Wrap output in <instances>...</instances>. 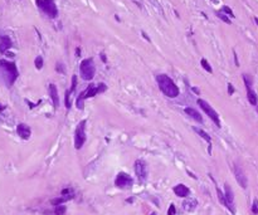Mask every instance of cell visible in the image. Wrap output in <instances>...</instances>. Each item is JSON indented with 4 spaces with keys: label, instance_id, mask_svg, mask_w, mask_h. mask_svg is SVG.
Instances as JSON below:
<instances>
[{
    "label": "cell",
    "instance_id": "cell-1",
    "mask_svg": "<svg viewBox=\"0 0 258 215\" xmlns=\"http://www.w3.org/2000/svg\"><path fill=\"white\" fill-rule=\"evenodd\" d=\"M156 81H157V85H159L160 91L165 94L166 97L169 98H176L179 94H180V90L179 87L175 85L169 76L166 74H159L156 77Z\"/></svg>",
    "mask_w": 258,
    "mask_h": 215
},
{
    "label": "cell",
    "instance_id": "cell-2",
    "mask_svg": "<svg viewBox=\"0 0 258 215\" xmlns=\"http://www.w3.org/2000/svg\"><path fill=\"white\" fill-rule=\"evenodd\" d=\"M0 71L3 72L4 79L7 82L8 87H12L14 85V82L17 81V78L19 77V72L15 63L5 59H0Z\"/></svg>",
    "mask_w": 258,
    "mask_h": 215
},
{
    "label": "cell",
    "instance_id": "cell-3",
    "mask_svg": "<svg viewBox=\"0 0 258 215\" xmlns=\"http://www.w3.org/2000/svg\"><path fill=\"white\" fill-rule=\"evenodd\" d=\"M80 72L81 77L85 81H92L96 73V66H94L93 58H86L81 62L80 64Z\"/></svg>",
    "mask_w": 258,
    "mask_h": 215
},
{
    "label": "cell",
    "instance_id": "cell-4",
    "mask_svg": "<svg viewBox=\"0 0 258 215\" xmlns=\"http://www.w3.org/2000/svg\"><path fill=\"white\" fill-rule=\"evenodd\" d=\"M35 4L50 19H54L58 17V8L54 0H35Z\"/></svg>",
    "mask_w": 258,
    "mask_h": 215
},
{
    "label": "cell",
    "instance_id": "cell-5",
    "mask_svg": "<svg viewBox=\"0 0 258 215\" xmlns=\"http://www.w3.org/2000/svg\"><path fill=\"white\" fill-rule=\"evenodd\" d=\"M86 142V120L78 123L75 132V147L76 150H81Z\"/></svg>",
    "mask_w": 258,
    "mask_h": 215
},
{
    "label": "cell",
    "instance_id": "cell-6",
    "mask_svg": "<svg viewBox=\"0 0 258 215\" xmlns=\"http://www.w3.org/2000/svg\"><path fill=\"white\" fill-rule=\"evenodd\" d=\"M198 104L200 106V108L203 109V111L208 114V117L212 120V121L215 123V126L217 127H220V118H219V114L217 113V111L210 106V104L207 102V101H204V99H198Z\"/></svg>",
    "mask_w": 258,
    "mask_h": 215
},
{
    "label": "cell",
    "instance_id": "cell-7",
    "mask_svg": "<svg viewBox=\"0 0 258 215\" xmlns=\"http://www.w3.org/2000/svg\"><path fill=\"white\" fill-rule=\"evenodd\" d=\"M135 172L141 182H144L149 176V167L144 160H137L135 162Z\"/></svg>",
    "mask_w": 258,
    "mask_h": 215
},
{
    "label": "cell",
    "instance_id": "cell-8",
    "mask_svg": "<svg viewBox=\"0 0 258 215\" xmlns=\"http://www.w3.org/2000/svg\"><path fill=\"white\" fill-rule=\"evenodd\" d=\"M107 90V86L105 85V83H98V85H89L87 87L86 91H83V97L86 98H91V97H94L96 94H99V93H103L105 91Z\"/></svg>",
    "mask_w": 258,
    "mask_h": 215
},
{
    "label": "cell",
    "instance_id": "cell-9",
    "mask_svg": "<svg viewBox=\"0 0 258 215\" xmlns=\"http://www.w3.org/2000/svg\"><path fill=\"white\" fill-rule=\"evenodd\" d=\"M134 184V180L130 175H127L126 172H120L115 179V185L120 187V189H127L131 187Z\"/></svg>",
    "mask_w": 258,
    "mask_h": 215
},
{
    "label": "cell",
    "instance_id": "cell-10",
    "mask_svg": "<svg viewBox=\"0 0 258 215\" xmlns=\"http://www.w3.org/2000/svg\"><path fill=\"white\" fill-rule=\"evenodd\" d=\"M233 171H234V176H235L237 182H238L243 189H247V186H248V179H247L244 170L242 169V166L235 162L234 166H233Z\"/></svg>",
    "mask_w": 258,
    "mask_h": 215
},
{
    "label": "cell",
    "instance_id": "cell-11",
    "mask_svg": "<svg viewBox=\"0 0 258 215\" xmlns=\"http://www.w3.org/2000/svg\"><path fill=\"white\" fill-rule=\"evenodd\" d=\"M224 195H225V200H227V208L228 210L232 213V214H235V205H234V194H233V190H232V187L225 184L224 185Z\"/></svg>",
    "mask_w": 258,
    "mask_h": 215
},
{
    "label": "cell",
    "instance_id": "cell-12",
    "mask_svg": "<svg viewBox=\"0 0 258 215\" xmlns=\"http://www.w3.org/2000/svg\"><path fill=\"white\" fill-rule=\"evenodd\" d=\"M17 132H18V135H19L23 140H28V138L30 137V135H31V130H30V127H29L28 125H25V123H19L18 127H17Z\"/></svg>",
    "mask_w": 258,
    "mask_h": 215
},
{
    "label": "cell",
    "instance_id": "cell-13",
    "mask_svg": "<svg viewBox=\"0 0 258 215\" xmlns=\"http://www.w3.org/2000/svg\"><path fill=\"white\" fill-rule=\"evenodd\" d=\"M49 96L52 98V101H53L54 108L57 109L58 107H59V94H58V90H57L56 85H53V83H50L49 85Z\"/></svg>",
    "mask_w": 258,
    "mask_h": 215
},
{
    "label": "cell",
    "instance_id": "cell-14",
    "mask_svg": "<svg viewBox=\"0 0 258 215\" xmlns=\"http://www.w3.org/2000/svg\"><path fill=\"white\" fill-rule=\"evenodd\" d=\"M12 45H13L12 39H10L8 35L3 34L1 38H0V52H1V53H7V52L12 48Z\"/></svg>",
    "mask_w": 258,
    "mask_h": 215
},
{
    "label": "cell",
    "instance_id": "cell-15",
    "mask_svg": "<svg viewBox=\"0 0 258 215\" xmlns=\"http://www.w3.org/2000/svg\"><path fill=\"white\" fill-rule=\"evenodd\" d=\"M174 192H175V195L179 198H186L189 194H190V189L188 186H185L184 184H179L176 186H174Z\"/></svg>",
    "mask_w": 258,
    "mask_h": 215
},
{
    "label": "cell",
    "instance_id": "cell-16",
    "mask_svg": "<svg viewBox=\"0 0 258 215\" xmlns=\"http://www.w3.org/2000/svg\"><path fill=\"white\" fill-rule=\"evenodd\" d=\"M184 111H185V113L188 114L189 117H191L193 120H195L197 122H199V123H202V122H203V117H202V114L199 113L195 108H193V107H186L185 109H184Z\"/></svg>",
    "mask_w": 258,
    "mask_h": 215
},
{
    "label": "cell",
    "instance_id": "cell-17",
    "mask_svg": "<svg viewBox=\"0 0 258 215\" xmlns=\"http://www.w3.org/2000/svg\"><path fill=\"white\" fill-rule=\"evenodd\" d=\"M247 98H248V101H249V103L252 104V106H257L258 104V96L252 88H248V90H247Z\"/></svg>",
    "mask_w": 258,
    "mask_h": 215
},
{
    "label": "cell",
    "instance_id": "cell-18",
    "mask_svg": "<svg viewBox=\"0 0 258 215\" xmlns=\"http://www.w3.org/2000/svg\"><path fill=\"white\" fill-rule=\"evenodd\" d=\"M197 205H198V201L195 199H188V200H185L183 203V206L186 211H193L194 209L197 208Z\"/></svg>",
    "mask_w": 258,
    "mask_h": 215
},
{
    "label": "cell",
    "instance_id": "cell-19",
    "mask_svg": "<svg viewBox=\"0 0 258 215\" xmlns=\"http://www.w3.org/2000/svg\"><path fill=\"white\" fill-rule=\"evenodd\" d=\"M193 130L195 131V132H197V133H198L199 136H200V137H203V138H204L205 141H207V142H208L209 145H212V138H210V136H209V135H208L207 132H205L204 130L199 128V127H193Z\"/></svg>",
    "mask_w": 258,
    "mask_h": 215
},
{
    "label": "cell",
    "instance_id": "cell-20",
    "mask_svg": "<svg viewBox=\"0 0 258 215\" xmlns=\"http://www.w3.org/2000/svg\"><path fill=\"white\" fill-rule=\"evenodd\" d=\"M242 78H243V82H244L247 90H248V88H252V85H253V78H252V76L247 74V73H243V74H242Z\"/></svg>",
    "mask_w": 258,
    "mask_h": 215
},
{
    "label": "cell",
    "instance_id": "cell-21",
    "mask_svg": "<svg viewBox=\"0 0 258 215\" xmlns=\"http://www.w3.org/2000/svg\"><path fill=\"white\" fill-rule=\"evenodd\" d=\"M76 106H77L78 109H81V111H82L83 108H85V97H83V93H82V92L80 93V96H78V98H77Z\"/></svg>",
    "mask_w": 258,
    "mask_h": 215
},
{
    "label": "cell",
    "instance_id": "cell-22",
    "mask_svg": "<svg viewBox=\"0 0 258 215\" xmlns=\"http://www.w3.org/2000/svg\"><path fill=\"white\" fill-rule=\"evenodd\" d=\"M215 187H217V194H218V199H219L220 204H222V205H224V206H227V200H225V195H224V192L220 191V189H219L218 186H215Z\"/></svg>",
    "mask_w": 258,
    "mask_h": 215
},
{
    "label": "cell",
    "instance_id": "cell-23",
    "mask_svg": "<svg viewBox=\"0 0 258 215\" xmlns=\"http://www.w3.org/2000/svg\"><path fill=\"white\" fill-rule=\"evenodd\" d=\"M200 64H202V67L204 68L205 71H207L208 73H213V68H212V66L209 64V62L205 59V58H203L202 60H200Z\"/></svg>",
    "mask_w": 258,
    "mask_h": 215
},
{
    "label": "cell",
    "instance_id": "cell-24",
    "mask_svg": "<svg viewBox=\"0 0 258 215\" xmlns=\"http://www.w3.org/2000/svg\"><path fill=\"white\" fill-rule=\"evenodd\" d=\"M34 64H35V68H37V69H42V68H43V64H44L43 57H40V55L37 57L35 60H34Z\"/></svg>",
    "mask_w": 258,
    "mask_h": 215
},
{
    "label": "cell",
    "instance_id": "cell-25",
    "mask_svg": "<svg viewBox=\"0 0 258 215\" xmlns=\"http://www.w3.org/2000/svg\"><path fill=\"white\" fill-rule=\"evenodd\" d=\"M215 14H217V17H218L220 20H223V22H224L225 24H232L230 19L227 17V14H223V13H220V12H217Z\"/></svg>",
    "mask_w": 258,
    "mask_h": 215
},
{
    "label": "cell",
    "instance_id": "cell-26",
    "mask_svg": "<svg viewBox=\"0 0 258 215\" xmlns=\"http://www.w3.org/2000/svg\"><path fill=\"white\" fill-rule=\"evenodd\" d=\"M66 210H67V208L64 205H57L54 213H56V215H63L66 213Z\"/></svg>",
    "mask_w": 258,
    "mask_h": 215
},
{
    "label": "cell",
    "instance_id": "cell-27",
    "mask_svg": "<svg viewBox=\"0 0 258 215\" xmlns=\"http://www.w3.org/2000/svg\"><path fill=\"white\" fill-rule=\"evenodd\" d=\"M56 71H57V72H59V73H62V74H64V73H66L64 64H63L62 62H58L57 64H56Z\"/></svg>",
    "mask_w": 258,
    "mask_h": 215
},
{
    "label": "cell",
    "instance_id": "cell-28",
    "mask_svg": "<svg viewBox=\"0 0 258 215\" xmlns=\"http://www.w3.org/2000/svg\"><path fill=\"white\" fill-rule=\"evenodd\" d=\"M222 10H223V12H224L225 14H227V15H230L232 18H234V17H235V15L233 14V10H232L229 7H227V5H224V7L222 8Z\"/></svg>",
    "mask_w": 258,
    "mask_h": 215
},
{
    "label": "cell",
    "instance_id": "cell-29",
    "mask_svg": "<svg viewBox=\"0 0 258 215\" xmlns=\"http://www.w3.org/2000/svg\"><path fill=\"white\" fill-rule=\"evenodd\" d=\"M71 91L68 90V91H66V108L67 109H69L71 108V102H69V96H71Z\"/></svg>",
    "mask_w": 258,
    "mask_h": 215
},
{
    "label": "cell",
    "instance_id": "cell-30",
    "mask_svg": "<svg viewBox=\"0 0 258 215\" xmlns=\"http://www.w3.org/2000/svg\"><path fill=\"white\" fill-rule=\"evenodd\" d=\"M252 213L254 215L258 214V199H254L253 200V204H252Z\"/></svg>",
    "mask_w": 258,
    "mask_h": 215
},
{
    "label": "cell",
    "instance_id": "cell-31",
    "mask_svg": "<svg viewBox=\"0 0 258 215\" xmlns=\"http://www.w3.org/2000/svg\"><path fill=\"white\" fill-rule=\"evenodd\" d=\"M76 87H77V76H73L72 77V87H71V92H73L76 90Z\"/></svg>",
    "mask_w": 258,
    "mask_h": 215
},
{
    "label": "cell",
    "instance_id": "cell-32",
    "mask_svg": "<svg viewBox=\"0 0 258 215\" xmlns=\"http://www.w3.org/2000/svg\"><path fill=\"white\" fill-rule=\"evenodd\" d=\"M175 213H176L175 205H174V204H171L170 208H169V210H167V215H175Z\"/></svg>",
    "mask_w": 258,
    "mask_h": 215
},
{
    "label": "cell",
    "instance_id": "cell-33",
    "mask_svg": "<svg viewBox=\"0 0 258 215\" xmlns=\"http://www.w3.org/2000/svg\"><path fill=\"white\" fill-rule=\"evenodd\" d=\"M234 92H235V90H234L233 85H232V83H228V93L229 94H233Z\"/></svg>",
    "mask_w": 258,
    "mask_h": 215
},
{
    "label": "cell",
    "instance_id": "cell-34",
    "mask_svg": "<svg viewBox=\"0 0 258 215\" xmlns=\"http://www.w3.org/2000/svg\"><path fill=\"white\" fill-rule=\"evenodd\" d=\"M233 55H234V63H235V66H237V67H239V62H238V55H237L235 50H233Z\"/></svg>",
    "mask_w": 258,
    "mask_h": 215
},
{
    "label": "cell",
    "instance_id": "cell-35",
    "mask_svg": "<svg viewBox=\"0 0 258 215\" xmlns=\"http://www.w3.org/2000/svg\"><path fill=\"white\" fill-rule=\"evenodd\" d=\"M191 91H193V92H195L197 94H200V90H199V88H197V87H193V88H191Z\"/></svg>",
    "mask_w": 258,
    "mask_h": 215
},
{
    "label": "cell",
    "instance_id": "cell-36",
    "mask_svg": "<svg viewBox=\"0 0 258 215\" xmlns=\"http://www.w3.org/2000/svg\"><path fill=\"white\" fill-rule=\"evenodd\" d=\"M101 59L103 63H107V58H106V55H105V53H101Z\"/></svg>",
    "mask_w": 258,
    "mask_h": 215
},
{
    "label": "cell",
    "instance_id": "cell-37",
    "mask_svg": "<svg viewBox=\"0 0 258 215\" xmlns=\"http://www.w3.org/2000/svg\"><path fill=\"white\" fill-rule=\"evenodd\" d=\"M141 34H143V36H144V38H145L147 42H150V38H149V36H147V34L145 33V31H141Z\"/></svg>",
    "mask_w": 258,
    "mask_h": 215
},
{
    "label": "cell",
    "instance_id": "cell-38",
    "mask_svg": "<svg viewBox=\"0 0 258 215\" xmlns=\"http://www.w3.org/2000/svg\"><path fill=\"white\" fill-rule=\"evenodd\" d=\"M76 55H77V57L81 55V48H77V49H76Z\"/></svg>",
    "mask_w": 258,
    "mask_h": 215
},
{
    "label": "cell",
    "instance_id": "cell-39",
    "mask_svg": "<svg viewBox=\"0 0 258 215\" xmlns=\"http://www.w3.org/2000/svg\"><path fill=\"white\" fill-rule=\"evenodd\" d=\"M4 108H5V107L3 106V104H0V112H1V111H4Z\"/></svg>",
    "mask_w": 258,
    "mask_h": 215
},
{
    "label": "cell",
    "instance_id": "cell-40",
    "mask_svg": "<svg viewBox=\"0 0 258 215\" xmlns=\"http://www.w3.org/2000/svg\"><path fill=\"white\" fill-rule=\"evenodd\" d=\"M254 22H256V24H257V25H258V18H257V17H256V18H254Z\"/></svg>",
    "mask_w": 258,
    "mask_h": 215
},
{
    "label": "cell",
    "instance_id": "cell-41",
    "mask_svg": "<svg viewBox=\"0 0 258 215\" xmlns=\"http://www.w3.org/2000/svg\"><path fill=\"white\" fill-rule=\"evenodd\" d=\"M256 109H257V112H258V104H257V106H256Z\"/></svg>",
    "mask_w": 258,
    "mask_h": 215
},
{
    "label": "cell",
    "instance_id": "cell-42",
    "mask_svg": "<svg viewBox=\"0 0 258 215\" xmlns=\"http://www.w3.org/2000/svg\"><path fill=\"white\" fill-rule=\"evenodd\" d=\"M1 35H3V34H1V33H0V38H1Z\"/></svg>",
    "mask_w": 258,
    "mask_h": 215
}]
</instances>
